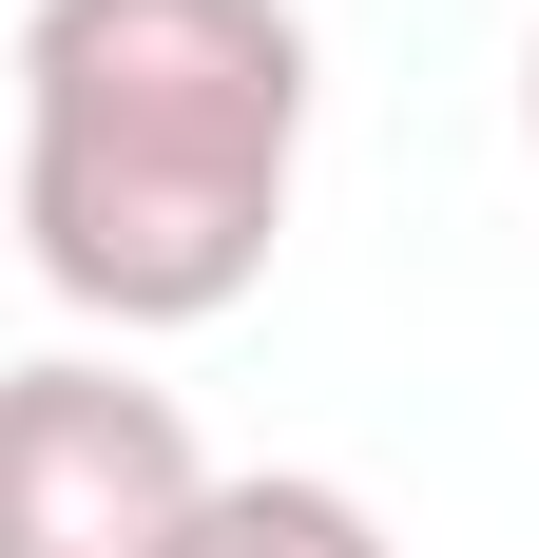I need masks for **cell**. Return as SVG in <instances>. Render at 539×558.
Here are the masks:
<instances>
[{
  "label": "cell",
  "instance_id": "obj_4",
  "mask_svg": "<svg viewBox=\"0 0 539 558\" xmlns=\"http://www.w3.org/2000/svg\"><path fill=\"white\" fill-rule=\"evenodd\" d=\"M520 135H539V58H520Z\"/></svg>",
  "mask_w": 539,
  "mask_h": 558
},
{
  "label": "cell",
  "instance_id": "obj_1",
  "mask_svg": "<svg viewBox=\"0 0 539 558\" xmlns=\"http://www.w3.org/2000/svg\"><path fill=\"white\" fill-rule=\"evenodd\" d=\"M309 20L289 0H39L20 20V251L58 308L213 328L289 231Z\"/></svg>",
  "mask_w": 539,
  "mask_h": 558
},
{
  "label": "cell",
  "instance_id": "obj_3",
  "mask_svg": "<svg viewBox=\"0 0 539 558\" xmlns=\"http://www.w3.org/2000/svg\"><path fill=\"white\" fill-rule=\"evenodd\" d=\"M173 558H385V520L347 501V482H289V462H270V482H213Z\"/></svg>",
  "mask_w": 539,
  "mask_h": 558
},
{
  "label": "cell",
  "instance_id": "obj_2",
  "mask_svg": "<svg viewBox=\"0 0 539 558\" xmlns=\"http://www.w3.org/2000/svg\"><path fill=\"white\" fill-rule=\"evenodd\" d=\"M193 501H213V462H193L173 386H135L116 347L0 366V558H173Z\"/></svg>",
  "mask_w": 539,
  "mask_h": 558
}]
</instances>
